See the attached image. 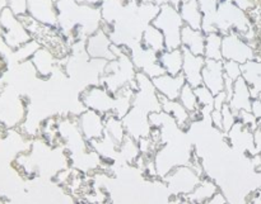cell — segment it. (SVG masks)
<instances>
[{"label":"cell","instance_id":"1","mask_svg":"<svg viewBox=\"0 0 261 204\" xmlns=\"http://www.w3.org/2000/svg\"><path fill=\"white\" fill-rule=\"evenodd\" d=\"M59 13L58 28L69 45L87 41L89 36L102 28L101 8L79 4L75 0H59L56 3Z\"/></svg>","mask_w":261,"mask_h":204},{"label":"cell","instance_id":"2","mask_svg":"<svg viewBox=\"0 0 261 204\" xmlns=\"http://www.w3.org/2000/svg\"><path fill=\"white\" fill-rule=\"evenodd\" d=\"M19 19L27 28L32 40L38 42L41 47L53 52L58 60L68 57L69 52L71 51V46L69 45L66 38L64 37V35L58 27L41 24L28 14L20 15Z\"/></svg>","mask_w":261,"mask_h":204},{"label":"cell","instance_id":"3","mask_svg":"<svg viewBox=\"0 0 261 204\" xmlns=\"http://www.w3.org/2000/svg\"><path fill=\"white\" fill-rule=\"evenodd\" d=\"M152 24L158 28L165 36L166 50L181 48V30H182L185 23L175 5H160V13L153 19Z\"/></svg>","mask_w":261,"mask_h":204},{"label":"cell","instance_id":"4","mask_svg":"<svg viewBox=\"0 0 261 204\" xmlns=\"http://www.w3.org/2000/svg\"><path fill=\"white\" fill-rule=\"evenodd\" d=\"M0 25H2L4 42L12 50H18L20 46L25 45L32 40L22 20L10 10V8L4 9V12L0 14Z\"/></svg>","mask_w":261,"mask_h":204},{"label":"cell","instance_id":"5","mask_svg":"<svg viewBox=\"0 0 261 204\" xmlns=\"http://www.w3.org/2000/svg\"><path fill=\"white\" fill-rule=\"evenodd\" d=\"M222 56L223 61H234L240 65H244L247 61L256 58V52L255 48L240 33L232 30L223 36Z\"/></svg>","mask_w":261,"mask_h":204},{"label":"cell","instance_id":"6","mask_svg":"<svg viewBox=\"0 0 261 204\" xmlns=\"http://www.w3.org/2000/svg\"><path fill=\"white\" fill-rule=\"evenodd\" d=\"M87 109L97 112L102 116L114 114L115 96L103 85H91L84 89L79 96Z\"/></svg>","mask_w":261,"mask_h":204},{"label":"cell","instance_id":"7","mask_svg":"<svg viewBox=\"0 0 261 204\" xmlns=\"http://www.w3.org/2000/svg\"><path fill=\"white\" fill-rule=\"evenodd\" d=\"M165 182L173 194L188 195L201 182L200 174L189 166H177L165 177Z\"/></svg>","mask_w":261,"mask_h":204},{"label":"cell","instance_id":"8","mask_svg":"<svg viewBox=\"0 0 261 204\" xmlns=\"http://www.w3.org/2000/svg\"><path fill=\"white\" fill-rule=\"evenodd\" d=\"M86 51L88 57L92 60L112 61L116 58L114 51H112L111 37L102 28L87 38Z\"/></svg>","mask_w":261,"mask_h":204},{"label":"cell","instance_id":"9","mask_svg":"<svg viewBox=\"0 0 261 204\" xmlns=\"http://www.w3.org/2000/svg\"><path fill=\"white\" fill-rule=\"evenodd\" d=\"M27 14L38 23L58 27L59 13L54 0H27Z\"/></svg>","mask_w":261,"mask_h":204},{"label":"cell","instance_id":"10","mask_svg":"<svg viewBox=\"0 0 261 204\" xmlns=\"http://www.w3.org/2000/svg\"><path fill=\"white\" fill-rule=\"evenodd\" d=\"M76 123L86 141L99 140L105 136V116L97 112L86 109L79 114Z\"/></svg>","mask_w":261,"mask_h":204},{"label":"cell","instance_id":"11","mask_svg":"<svg viewBox=\"0 0 261 204\" xmlns=\"http://www.w3.org/2000/svg\"><path fill=\"white\" fill-rule=\"evenodd\" d=\"M229 139V144L234 147L236 150H240L244 154H249L251 156L257 155L256 147H255V140H254V131L241 123L240 121L236 122L231 131L227 133Z\"/></svg>","mask_w":261,"mask_h":204},{"label":"cell","instance_id":"12","mask_svg":"<svg viewBox=\"0 0 261 204\" xmlns=\"http://www.w3.org/2000/svg\"><path fill=\"white\" fill-rule=\"evenodd\" d=\"M182 48V47H181ZM184 51V65L182 74L185 76L186 84L193 86L194 89L203 85V67L205 65L206 58L204 56H196L191 53L190 51Z\"/></svg>","mask_w":261,"mask_h":204},{"label":"cell","instance_id":"13","mask_svg":"<svg viewBox=\"0 0 261 204\" xmlns=\"http://www.w3.org/2000/svg\"><path fill=\"white\" fill-rule=\"evenodd\" d=\"M152 81L158 94L170 99V100H178L181 90L186 84L185 76L182 73L176 76L170 75V74H163L157 78H153Z\"/></svg>","mask_w":261,"mask_h":204},{"label":"cell","instance_id":"14","mask_svg":"<svg viewBox=\"0 0 261 204\" xmlns=\"http://www.w3.org/2000/svg\"><path fill=\"white\" fill-rule=\"evenodd\" d=\"M203 85H205L214 95L224 91L223 61H205L203 67Z\"/></svg>","mask_w":261,"mask_h":204},{"label":"cell","instance_id":"15","mask_svg":"<svg viewBox=\"0 0 261 204\" xmlns=\"http://www.w3.org/2000/svg\"><path fill=\"white\" fill-rule=\"evenodd\" d=\"M252 95L250 90L249 84L246 83L244 78H240L234 81L233 93H232L231 99L228 101L229 108L232 109L234 114H239L242 111H251L252 107Z\"/></svg>","mask_w":261,"mask_h":204},{"label":"cell","instance_id":"16","mask_svg":"<svg viewBox=\"0 0 261 204\" xmlns=\"http://www.w3.org/2000/svg\"><path fill=\"white\" fill-rule=\"evenodd\" d=\"M205 32L201 29H194L189 25H184L181 30V47L190 51L196 56H204L205 53Z\"/></svg>","mask_w":261,"mask_h":204},{"label":"cell","instance_id":"17","mask_svg":"<svg viewBox=\"0 0 261 204\" xmlns=\"http://www.w3.org/2000/svg\"><path fill=\"white\" fill-rule=\"evenodd\" d=\"M158 96H160V103L161 107H162V111L165 113L170 114L182 131L188 129L190 127L191 116L186 111L185 107L180 103V100H170V99L165 98L161 94H158Z\"/></svg>","mask_w":261,"mask_h":204},{"label":"cell","instance_id":"18","mask_svg":"<svg viewBox=\"0 0 261 204\" xmlns=\"http://www.w3.org/2000/svg\"><path fill=\"white\" fill-rule=\"evenodd\" d=\"M177 9L182 17L185 25H189L194 29L203 30L204 15L201 13L198 0H182Z\"/></svg>","mask_w":261,"mask_h":204},{"label":"cell","instance_id":"19","mask_svg":"<svg viewBox=\"0 0 261 204\" xmlns=\"http://www.w3.org/2000/svg\"><path fill=\"white\" fill-rule=\"evenodd\" d=\"M242 78L249 84L252 99H256L261 91V60L254 58L241 65Z\"/></svg>","mask_w":261,"mask_h":204},{"label":"cell","instance_id":"20","mask_svg":"<svg viewBox=\"0 0 261 204\" xmlns=\"http://www.w3.org/2000/svg\"><path fill=\"white\" fill-rule=\"evenodd\" d=\"M158 62L162 66L166 74L176 76L182 73L184 65V51L182 48L177 50H166L158 55Z\"/></svg>","mask_w":261,"mask_h":204},{"label":"cell","instance_id":"21","mask_svg":"<svg viewBox=\"0 0 261 204\" xmlns=\"http://www.w3.org/2000/svg\"><path fill=\"white\" fill-rule=\"evenodd\" d=\"M56 61H58V58L55 57V55L43 47L38 48L37 52L31 58V62L35 66L37 74L42 78H48V76L53 75Z\"/></svg>","mask_w":261,"mask_h":204},{"label":"cell","instance_id":"22","mask_svg":"<svg viewBox=\"0 0 261 204\" xmlns=\"http://www.w3.org/2000/svg\"><path fill=\"white\" fill-rule=\"evenodd\" d=\"M219 192V187L211 179H201L195 189L185 197L190 204H203L209 202L214 194Z\"/></svg>","mask_w":261,"mask_h":204},{"label":"cell","instance_id":"23","mask_svg":"<svg viewBox=\"0 0 261 204\" xmlns=\"http://www.w3.org/2000/svg\"><path fill=\"white\" fill-rule=\"evenodd\" d=\"M142 45L149 50L154 51L155 53H162L166 51V41L165 36L158 28H155L153 24L147 25L142 36Z\"/></svg>","mask_w":261,"mask_h":204},{"label":"cell","instance_id":"24","mask_svg":"<svg viewBox=\"0 0 261 204\" xmlns=\"http://www.w3.org/2000/svg\"><path fill=\"white\" fill-rule=\"evenodd\" d=\"M199 5H200L201 13L204 15L203 20V32L211 33V32H217L216 25V14L217 10H218L219 0H198Z\"/></svg>","mask_w":261,"mask_h":204},{"label":"cell","instance_id":"25","mask_svg":"<svg viewBox=\"0 0 261 204\" xmlns=\"http://www.w3.org/2000/svg\"><path fill=\"white\" fill-rule=\"evenodd\" d=\"M222 40H223V36L219 32L206 33L205 53H204V57L206 60L223 61V56H222Z\"/></svg>","mask_w":261,"mask_h":204},{"label":"cell","instance_id":"26","mask_svg":"<svg viewBox=\"0 0 261 204\" xmlns=\"http://www.w3.org/2000/svg\"><path fill=\"white\" fill-rule=\"evenodd\" d=\"M105 132L110 134L119 146H121L125 137H126V129L122 123V119L117 118L114 114L105 117Z\"/></svg>","mask_w":261,"mask_h":204},{"label":"cell","instance_id":"27","mask_svg":"<svg viewBox=\"0 0 261 204\" xmlns=\"http://www.w3.org/2000/svg\"><path fill=\"white\" fill-rule=\"evenodd\" d=\"M178 100L185 107L186 111L190 113L191 118H193V114L200 113V104H199L198 98H196L195 89L189 85V84H185V86L182 88Z\"/></svg>","mask_w":261,"mask_h":204},{"label":"cell","instance_id":"28","mask_svg":"<svg viewBox=\"0 0 261 204\" xmlns=\"http://www.w3.org/2000/svg\"><path fill=\"white\" fill-rule=\"evenodd\" d=\"M195 94L199 104H200V112L208 113L211 116L212 111L214 109V94L205 85L195 88Z\"/></svg>","mask_w":261,"mask_h":204},{"label":"cell","instance_id":"29","mask_svg":"<svg viewBox=\"0 0 261 204\" xmlns=\"http://www.w3.org/2000/svg\"><path fill=\"white\" fill-rule=\"evenodd\" d=\"M223 70L224 76L233 81H236L237 79L242 76L241 65L239 62H234V61H223Z\"/></svg>","mask_w":261,"mask_h":204},{"label":"cell","instance_id":"30","mask_svg":"<svg viewBox=\"0 0 261 204\" xmlns=\"http://www.w3.org/2000/svg\"><path fill=\"white\" fill-rule=\"evenodd\" d=\"M222 117H223V133H228L237 122V116L229 108L228 103L222 108Z\"/></svg>","mask_w":261,"mask_h":204},{"label":"cell","instance_id":"31","mask_svg":"<svg viewBox=\"0 0 261 204\" xmlns=\"http://www.w3.org/2000/svg\"><path fill=\"white\" fill-rule=\"evenodd\" d=\"M8 5L18 17L27 14V0H8Z\"/></svg>","mask_w":261,"mask_h":204},{"label":"cell","instance_id":"32","mask_svg":"<svg viewBox=\"0 0 261 204\" xmlns=\"http://www.w3.org/2000/svg\"><path fill=\"white\" fill-rule=\"evenodd\" d=\"M231 2L233 3L234 5H237L240 9H242L246 13L250 12L251 9H254V8L259 4L257 0H231Z\"/></svg>","mask_w":261,"mask_h":204},{"label":"cell","instance_id":"33","mask_svg":"<svg viewBox=\"0 0 261 204\" xmlns=\"http://www.w3.org/2000/svg\"><path fill=\"white\" fill-rule=\"evenodd\" d=\"M228 100H229V96L226 91H222V93L214 95V109H217V111H222V108L228 103Z\"/></svg>","mask_w":261,"mask_h":204},{"label":"cell","instance_id":"34","mask_svg":"<svg viewBox=\"0 0 261 204\" xmlns=\"http://www.w3.org/2000/svg\"><path fill=\"white\" fill-rule=\"evenodd\" d=\"M211 119L213 126L216 127L217 129L223 132V117H222V111H217V109H213L211 113Z\"/></svg>","mask_w":261,"mask_h":204},{"label":"cell","instance_id":"35","mask_svg":"<svg viewBox=\"0 0 261 204\" xmlns=\"http://www.w3.org/2000/svg\"><path fill=\"white\" fill-rule=\"evenodd\" d=\"M251 112L254 113V116L256 117L257 124H259V127L261 128V100H257V99H254V100H252Z\"/></svg>","mask_w":261,"mask_h":204},{"label":"cell","instance_id":"36","mask_svg":"<svg viewBox=\"0 0 261 204\" xmlns=\"http://www.w3.org/2000/svg\"><path fill=\"white\" fill-rule=\"evenodd\" d=\"M208 204H228V200H227L226 194H223L222 192H218L217 194L213 195L209 202H206Z\"/></svg>","mask_w":261,"mask_h":204},{"label":"cell","instance_id":"37","mask_svg":"<svg viewBox=\"0 0 261 204\" xmlns=\"http://www.w3.org/2000/svg\"><path fill=\"white\" fill-rule=\"evenodd\" d=\"M254 140H255V147H256L257 154H261V128L260 127L254 132Z\"/></svg>","mask_w":261,"mask_h":204},{"label":"cell","instance_id":"38","mask_svg":"<svg viewBox=\"0 0 261 204\" xmlns=\"http://www.w3.org/2000/svg\"><path fill=\"white\" fill-rule=\"evenodd\" d=\"M79 4H87V5H93V7H99L102 0H75Z\"/></svg>","mask_w":261,"mask_h":204},{"label":"cell","instance_id":"39","mask_svg":"<svg viewBox=\"0 0 261 204\" xmlns=\"http://www.w3.org/2000/svg\"><path fill=\"white\" fill-rule=\"evenodd\" d=\"M249 204H261V190H259L256 194L252 195L251 200H250Z\"/></svg>","mask_w":261,"mask_h":204},{"label":"cell","instance_id":"40","mask_svg":"<svg viewBox=\"0 0 261 204\" xmlns=\"http://www.w3.org/2000/svg\"><path fill=\"white\" fill-rule=\"evenodd\" d=\"M7 8H9L8 0H0V14H2V13L4 12V9H7Z\"/></svg>","mask_w":261,"mask_h":204},{"label":"cell","instance_id":"41","mask_svg":"<svg viewBox=\"0 0 261 204\" xmlns=\"http://www.w3.org/2000/svg\"><path fill=\"white\" fill-rule=\"evenodd\" d=\"M125 3H139L140 0H124Z\"/></svg>","mask_w":261,"mask_h":204},{"label":"cell","instance_id":"42","mask_svg":"<svg viewBox=\"0 0 261 204\" xmlns=\"http://www.w3.org/2000/svg\"><path fill=\"white\" fill-rule=\"evenodd\" d=\"M257 100H261V91H260V93H259V95H257Z\"/></svg>","mask_w":261,"mask_h":204},{"label":"cell","instance_id":"43","mask_svg":"<svg viewBox=\"0 0 261 204\" xmlns=\"http://www.w3.org/2000/svg\"><path fill=\"white\" fill-rule=\"evenodd\" d=\"M256 172H261V165H260L259 167H257V169H256Z\"/></svg>","mask_w":261,"mask_h":204},{"label":"cell","instance_id":"44","mask_svg":"<svg viewBox=\"0 0 261 204\" xmlns=\"http://www.w3.org/2000/svg\"><path fill=\"white\" fill-rule=\"evenodd\" d=\"M54 2H55V3H58V2H59V0H54Z\"/></svg>","mask_w":261,"mask_h":204},{"label":"cell","instance_id":"45","mask_svg":"<svg viewBox=\"0 0 261 204\" xmlns=\"http://www.w3.org/2000/svg\"><path fill=\"white\" fill-rule=\"evenodd\" d=\"M203 204H208V203H203Z\"/></svg>","mask_w":261,"mask_h":204},{"label":"cell","instance_id":"46","mask_svg":"<svg viewBox=\"0 0 261 204\" xmlns=\"http://www.w3.org/2000/svg\"><path fill=\"white\" fill-rule=\"evenodd\" d=\"M219 2H221V0H219Z\"/></svg>","mask_w":261,"mask_h":204}]
</instances>
